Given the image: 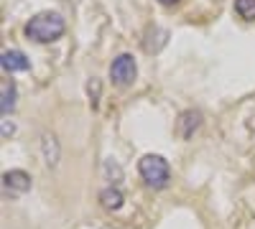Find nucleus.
Segmentation results:
<instances>
[{
	"label": "nucleus",
	"instance_id": "nucleus-9",
	"mask_svg": "<svg viewBox=\"0 0 255 229\" xmlns=\"http://www.w3.org/2000/svg\"><path fill=\"white\" fill-rule=\"evenodd\" d=\"M235 13L243 20H255V0H235Z\"/></svg>",
	"mask_w": 255,
	"mask_h": 229
},
{
	"label": "nucleus",
	"instance_id": "nucleus-5",
	"mask_svg": "<svg viewBox=\"0 0 255 229\" xmlns=\"http://www.w3.org/2000/svg\"><path fill=\"white\" fill-rule=\"evenodd\" d=\"M0 67H3L5 72H26L28 69V59L23 51L18 49H10V51H3V56H0Z\"/></svg>",
	"mask_w": 255,
	"mask_h": 229
},
{
	"label": "nucleus",
	"instance_id": "nucleus-4",
	"mask_svg": "<svg viewBox=\"0 0 255 229\" xmlns=\"http://www.w3.org/2000/svg\"><path fill=\"white\" fill-rule=\"evenodd\" d=\"M3 189L10 196L26 194V191H31V176L26 171H8V173H3Z\"/></svg>",
	"mask_w": 255,
	"mask_h": 229
},
{
	"label": "nucleus",
	"instance_id": "nucleus-7",
	"mask_svg": "<svg viewBox=\"0 0 255 229\" xmlns=\"http://www.w3.org/2000/svg\"><path fill=\"white\" fill-rule=\"evenodd\" d=\"M199 125H202V115H199V112H194V110L181 112V117H179V135H181L184 140L191 138Z\"/></svg>",
	"mask_w": 255,
	"mask_h": 229
},
{
	"label": "nucleus",
	"instance_id": "nucleus-6",
	"mask_svg": "<svg viewBox=\"0 0 255 229\" xmlns=\"http://www.w3.org/2000/svg\"><path fill=\"white\" fill-rule=\"evenodd\" d=\"M0 94H3V99H0V112L3 115H10L15 110V97H18V89L10 79H3V84H0Z\"/></svg>",
	"mask_w": 255,
	"mask_h": 229
},
{
	"label": "nucleus",
	"instance_id": "nucleus-10",
	"mask_svg": "<svg viewBox=\"0 0 255 229\" xmlns=\"http://www.w3.org/2000/svg\"><path fill=\"white\" fill-rule=\"evenodd\" d=\"M161 5H174V3H179V0H158Z\"/></svg>",
	"mask_w": 255,
	"mask_h": 229
},
{
	"label": "nucleus",
	"instance_id": "nucleus-2",
	"mask_svg": "<svg viewBox=\"0 0 255 229\" xmlns=\"http://www.w3.org/2000/svg\"><path fill=\"white\" fill-rule=\"evenodd\" d=\"M138 171L143 176V181L153 189H163L168 183V176H171V168H168L166 158L161 155H143L140 163H138Z\"/></svg>",
	"mask_w": 255,
	"mask_h": 229
},
{
	"label": "nucleus",
	"instance_id": "nucleus-8",
	"mask_svg": "<svg viewBox=\"0 0 255 229\" xmlns=\"http://www.w3.org/2000/svg\"><path fill=\"white\" fill-rule=\"evenodd\" d=\"M100 204H102L108 212H115V209H120V206H123V194H120L118 189H105V191L100 194Z\"/></svg>",
	"mask_w": 255,
	"mask_h": 229
},
{
	"label": "nucleus",
	"instance_id": "nucleus-1",
	"mask_svg": "<svg viewBox=\"0 0 255 229\" xmlns=\"http://www.w3.org/2000/svg\"><path fill=\"white\" fill-rule=\"evenodd\" d=\"M64 28H67L64 26V18L59 13L46 10V13L33 15L26 23V36L33 38L36 44H51V41H56L64 33Z\"/></svg>",
	"mask_w": 255,
	"mask_h": 229
},
{
	"label": "nucleus",
	"instance_id": "nucleus-3",
	"mask_svg": "<svg viewBox=\"0 0 255 229\" xmlns=\"http://www.w3.org/2000/svg\"><path fill=\"white\" fill-rule=\"evenodd\" d=\"M138 76V67H135V59L130 54H120L113 64H110V79L115 81L118 87H128L133 84Z\"/></svg>",
	"mask_w": 255,
	"mask_h": 229
}]
</instances>
